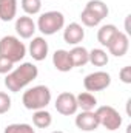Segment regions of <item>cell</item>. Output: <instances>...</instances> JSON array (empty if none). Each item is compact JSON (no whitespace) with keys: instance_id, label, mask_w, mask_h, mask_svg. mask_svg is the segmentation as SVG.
<instances>
[{"instance_id":"obj_5","label":"cell","mask_w":131,"mask_h":133,"mask_svg":"<svg viewBox=\"0 0 131 133\" xmlns=\"http://www.w3.org/2000/svg\"><path fill=\"white\" fill-rule=\"evenodd\" d=\"M96 115H97V119H99V125L105 127L106 130L110 132H114L117 129H120L122 125V116L120 113L111 107V105H102L96 110Z\"/></svg>"},{"instance_id":"obj_8","label":"cell","mask_w":131,"mask_h":133,"mask_svg":"<svg viewBox=\"0 0 131 133\" xmlns=\"http://www.w3.org/2000/svg\"><path fill=\"white\" fill-rule=\"evenodd\" d=\"M108 51L110 54H113L114 57H122L128 53V48H130V39L128 36L122 31H117V34L113 37V40L108 43Z\"/></svg>"},{"instance_id":"obj_14","label":"cell","mask_w":131,"mask_h":133,"mask_svg":"<svg viewBox=\"0 0 131 133\" xmlns=\"http://www.w3.org/2000/svg\"><path fill=\"white\" fill-rule=\"evenodd\" d=\"M69 53V59H71V64L72 66H83L88 64V56H90V51L85 48V46H79L76 45L72 50L68 51Z\"/></svg>"},{"instance_id":"obj_7","label":"cell","mask_w":131,"mask_h":133,"mask_svg":"<svg viewBox=\"0 0 131 133\" xmlns=\"http://www.w3.org/2000/svg\"><path fill=\"white\" fill-rule=\"evenodd\" d=\"M57 113L63 115V116H71L76 115V111L79 110L77 107V101H76V95L69 93V91H63L57 96L56 104H54Z\"/></svg>"},{"instance_id":"obj_20","label":"cell","mask_w":131,"mask_h":133,"mask_svg":"<svg viewBox=\"0 0 131 133\" xmlns=\"http://www.w3.org/2000/svg\"><path fill=\"white\" fill-rule=\"evenodd\" d=\"M85 8L91 9L94 14H97L102 20H103V19L108 16V12H110V9H108L106 3H105V2H102V0H90V2L85 5Z\"/></svg>"},{"instance_id":"obj_2","label":"cell","mask_w":131,"mask_h":133,"mask_svg":"<svg viewBox=\"0 0 131 133\" xmlns=\"http://www.w3.org/2000/svg\"><path fill=\"white\" fill-rule=\"evenodd\" d=\"M22 102L26 110H42L51 102V90L46 85H35L33 88H28L22 96Z\"/></svg>"},{"instance_id":"obj_1","label":"cell","mask_w":131,"mask_h":133,"mask_svg":"<svg viewBox=\"0 0 131 133\" xmlns=\"http://www.w3.org/2000/svg\"><path fill=\"white\" fill-rule=\"evenodd\" d=\"M37 76H39V68L33 62H23V64H20V66H17L16 70L9 71L6 74L5 87L9 91L17 93V91L23 90L28 84H31Z\"/></svg>"},{"instance_id":"obj_22","label":"cell","mask_w":131,"mask_h":133,"mask_svg":"<svg viewBox=\"0 0 131 133\" xmlns=\"http://www.w3.org/2000/svg\"><path fill=\"white\" fill-rule=\"evenodd\" d=\"M20 5H22V9L30 16L39 14L42 9V0H22Z\"/></svg>"},{"instance_id":"obj_9","label":"cell","mask_w":131,"mask_h":133,"mask_svg":"<svg viewBox=\"0 0 131 133\" xmlns=\"http://www.w3.org/2000/svg\"><path fill=\"white\" fill-rule=\"evenodd\" d=\"M76 125L82 132H94L99 127V119L96 111H80L76 116Z\"/></svg>"},{"instance_id":"obj_19","label":"cell","mask_w":131,"mask_h":133,"mask_svg":"<svg viewBox=\"0 0 131 133\" xmlns=\"http://www.w3.org/2000/svg\"><path fill=\"white\" fill-rule=\"evenodd\" d=\"M108 61H110V57H108V54H106L105 50H102V48H94V50L90 51L88 62L93 64L94 66H105L108 64Z\"/></svg>"},{"instance_id":"obj_12","label":"cell","mask_w":131,"mask_h":133,"mask_svg":"<svg viewBox=\"0 0 131 133\" xmlns=\"http://www.w3.org/2000/svg\"><path fill=\"white\" fill-rule=\"evenodd\" d=\"M16 31L22 39H31L37 31V26L30 16H22L16 20Z\"/></svg>"},{"instance_id":"obj_26","label":"cell","mask_w":131,"mask_h":133,"mask_svg":"<svg viewBox=\"0 0 131 133\" xmlns=\"http://www.w3.org/2000/svg\"><path fill=\"white\" fill-rule=\"evenodd\" d=\"M12 66H14V64L11 61L0 56V74H8L9 71H12Z\"/></svg>"},{"instance_id":"obj_16","label":"cell","mask_w":131,"mask_h":133,"mask_svg":"<svg viewBox=\"0 0 131 133\" xmlns=\"http://www.w3.org/2000/svg\"><path fill=\"white\" fill-rule=\"evenodd\" d=\"M77 101V107L82 110V111H93L96 107H97V99L93 93L90 91H83V93H79L76 96Z\"/></svg>"},{"instance_id":"obj_3","label":"cell","mask_w":131,"mask_h":133,"mask_svg":"<svg viewBox=\"0 0 131 133\" xmlns=\"http://www.w3.org/2000/svg\"><path fill=\"white\" fill-rule=\"evenodd\" d=\"M0 56L17 64L26 56V46L16 36H3L0 39Z\"/></svg>"},{"instance_id":"obj_6","label":"cell","mask_w":131,"mask_h":133,"mask_svg":"<svg viewBox=\"0 0 131 133\" xmlns=\"http://www.w3.org/2000/svg\"><path fill=\"white\" fill-rule=\"evenodd\" d=\"M110 84H111V76L106 71H94V73H90L83 79V87L90 93H93V91H102V90L108 88Z\"/></svg>"},{"instance_id":"obj_24","label":"cell","mask_w":131,"mask_h":133,"mask_svg":"<svg viewBox=\"0 0 131 133\" xmlns=\"http://www.w3.org/2000/svg\"><path fill=\"white\" fill-rule=\"evenodd\" d=\"M11 108V98L8 96V93L0 91V115L8 113Z\"/></svg>"},{"instance_id":"obj_11","label":"cell","mask_w":131,"mask_h":133,"mask_svg":"<svg viewBox=\"0 0 131 133\" xmlns=\"http://www.w3.org/2000/svg\"><path fill=\"white\" fill-rule=\"evenodd\" d=\"M83 37H85V30L80 23L72 22L63 30V40L69 45H74V46L79 45L83 40Z\"/></svg>"},{"instance_id":"obj_4","label":"cell","mask_w":131,"mask_h":133,"mask_svg":"<svg viewBox=\"0 0 131 133\" xmlns=\"http://www.w3.org/2000/svg\"><path fill=\"white\" fill-rule=\"evenodd\" d=\"M37 30L45 36H53L65 26V16L60 11H46L37 20Z\"/></svg>"},{"instance_id":"obj_18","label":"cell","mask_w":131,"mask_h":133,"mask_svg":"<svg viewBox=\"0 0 131 133\" xmlns=\"http://www.w3.org/2000/svg\"><path fill=\"white\" fill-rule=\"evenodd\" d=\"M53 122V116L49 111H46L45 108L42 110H35L33 115V124L37 129H48Z\"/></svg>"},{"instance_id":"obj_21","label":"cell","mask_w":131,"mask_h":133,"mask_svg":"<svg viewBox=\"0 0 131 133\" xmlns=\"http://www.w3.org/2000/svg\"><path fill=\"white\" fill-rule=\"evenodd\" d=\"M80 20H82V23L85 25V26H90V28H94V26H97L99 23L102 22V19L99 17L97 14H94L91 9H88V8H83V11L80 12Z\"/></svg>"},{"instance_id":"obj_17","label":"cell","mask_w":131,"mask_h":133,"mask_svg":"<svg viewBox=\"0 0 131 133\" xmlns=\"http://www.w3.org/2000/svg\"><path fill=\"white\" fill-rule=\"evenodd\" d=\"M117 26L116 25H113V23H106V25H102L100 28H99L97 31V40L99 43L102 45V46H108V43L113 40V37L117 34Z\"/></svg>"},{"instance_id":"obj_25","label":"cell","mask_w":131,"mask_h":133,"mask_svg":"<svg viewBox=\"0 0 131 133\" xmlns=\"http://www.w3.org/2000/svg\"><path fill=\"white\" fill-rule=\"evenodd\" d=\"M119 79H120L123 84H131V66L130 65L120 68V71H119Z\"/></svg>"},{"instance_id":"obj_15","label":"cell","mask_w":131,"mask_h":133,"mask_svg":"<svg viewBox=\"0 0 131 133\" xmlns=\"http://www.w3.org/2000/svg\"><path fill=\"white\" fill-rule=\"evenodd\" d=\"M17 14V0H0V20L11 22Z\"/></svg>"},{"instance_id":"obj_10","label":"cell","mask_w":131,"mask_h":133,"mask_svg":"<svg viewBox=\"0 0 131 133\" xmlns=\"http://www.w3.org/2000/svg\"><path fill=\"white\" fill-rule=\"evenodd\" d=\"M48 42L45 40V37L39 36V37H33V40L30 42V54L34 61L40 62V61H45L46 56H48Z\"/></svg>"},{"instance_id":"obj_27","label":"cell","mask_w":131,"mask_h":133,"mask_svg":"<svg viewBox=\"0 0 131 133\" xmlns=\"http://www.w3.org/2000/svg\"><path fill=\"white\" fill-rule=\"evenodd\" d=\"M51 133H65V132H62V130H56V132H51Z\"/></svg>"},{"instance_id":"obj_13","label":"cell","mask_w":131,"mask_h":133,"mask_svg":"<svg viewBox=\"0 0 131 133\" xmlns=\"http://www.w3.org/2000/svg\"><path fill=\"white\" fill-rule=\"evenodd\" d=\"M53 65L56 66L57 71H62V73H66L74 68L69 59V53L66 50H57L53 54Z\"/></svg>"},{"instance_id":"obj_23","label":"cell","mask_w":131,"mask_h":133,"mask_svg":"<svg viewBox=\"0 0 131 133\" xmlns=\"http://www.w3.org/2000/svg\"><path fill=\"white\" fill-rule=\"evenodd\" d=\"M3 133H35L30 124H9Z\"/></svg>"}]
</instances>
